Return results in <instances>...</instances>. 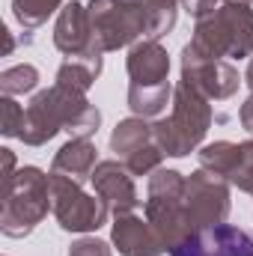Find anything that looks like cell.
<instances>
[{"mask_svg": "<svg viewBox=\"0 0 253 256\" xmlns=\"http://www.w3.org/2000/svg\"><path fill=\"white\" fill-rule=\"evenodd\" d=\"M226 182L236 185L238 191L253 194V137L242 143V149H238V161H236V167H232V173H230Z\"/></svg>", "mask_w": 253, "mask_h": 256, "instance_id": "22", "label": "cell"}, {"mask_svg": "<svg viewBox=\"0 0 253 256\" xmlns=\"http://www.w3.org/2000/svg\"><path fill=\"white\" fill-rule=\"evenodd\" d=\"M110 244L120 250V256H164V244L158 242L155 230L146 218H137L134 212L116 214L110 226Z\"/></svg>", "mask_w": 253, "mask_h": 256, "instance_id": "13", "label": "cell"}, {"mask_svg": "<svg viewBox=\"0 0 253 256\" xmlns=\"http://www.w3.org/2000/svg\"><path fill=\"white\" fill-rule=\"evenodd\" d=\"M146 220L155 230L158 242L167 254H173L190 232L188 214H185V176L179 170L158 167L149 176L146 185Z\"/></svg>", "mask_w": 253, "mask_h": 256, "instance_id": "5", "label": "cell"}, {"mask_svg": "<svg viewBox=\"0 0 253 256\" xmlns=\"http://www.w3.org/2000/svg\"><path fill=\"white\" fill-rule=\"evenodd\" d=\"M179 3H182V0H179Z\"/></svg>", "mask_w": 253, "mask_h": 256, "instance_id": "30", "label": "cell"}, {"mask_svg": "<svg viewBox=\"0 0 253 256\" xmlns=\"http://www.w3.org/2000/svg\"><path fill=\"white\" fill-rule=\"evenodd\" d=\"M230 182L212 170H194L185 176V214L190 230H208L230 218Z\"/></svg>", "mask_w": 253, "mask_h": 256, "instance_id": "8", "label": "cell"}, {"mask_svg": "<svg viewBox=\"0 0 253 256\" xmlns=\"http://www.w3.org/2000/svg\"><path fill=\"white\" fill-rule=\"evenodd\" d=\"M126 68L134 86L167 84V78H170V54L158 39H140L128 51Z\"/></svg>", "mask_w": 253, "mask_h": 256, "instance_id": "14", "label": "cell"}, {"mask_svg": "<svg viewBox=\"0 0 253 256\" xmlns=\"http://www.w3.org/2000/svg\"><path fill=\"white\" fill-rule=\"evenodd\" d=\"M226 3H253V0H226Z\"/></svg>", "mask_w": 253, "mask_h": 256, "instance_id": "29", "label": "cell"}, {"mask_svg": "<svg viewBox=\"0 0 253 256\" xmlns=\"http://www.w3.org/2000/svg\"><path fill=\"white\" fill-rule=\"evenodd\" d=\"M212 120H214V114H212L208 98L200 96L185 80H179L173 90V114L167 120L152 122V134H155L158 146L164 149V155L185 158L202 143V137L212 128Z\"/></svg>", "mask_w": 253, "mask_h": 256, "instance_id": "4", "label": "cell"}, {"mask_svg": "<svg viewBox=\"0 0 253 256\" xmlns=\"http://www.w3.org/2000/svg\"><path fill=\"white\" fill-rule=\"evenodd\" d=\"M220 3H224V0H182V9H185L188 15H194V21H196V18L212 15Z\"/></svg>", "mask_w": 253, "mask_h": 256, "instance_id": "25", "label": "cell"}, {"mask_svg": "<svg viewBox=\"0 0 253 256\" xmlns=\"http://www.w3.org/2000/svg\"><path fill=\"white\" fill-rule=\"evenodd\" d=\"M170 98H173L170 80L167 84H155V86H134V84H128V108L140 120H158L167 110Z\"/></svg>", "mask_w": 253, "mask_h": 256, "instance_id": "18", "label": "cell"}, {"mask_svg": "<svg viewBox=\"0 0 253 256\" xmlns=\"http://www.w3.org/2000/svg\"><path fill=\"white\" fill-rule=\"evenodd\" d=\"M39 86V68L30 63L12 66L6 72H0V92L3 96H24V92H33Z\"/></svg>", "mask_w": 253, "mask_h": 256, "instance_id": "21", "label": "cell"}, {"mask_svg": "<svg viewBox=\"0 0 253 256\" xmlns=\"http://www.w3.org/2000/svg\"><path fill=\"white\" fill-rule=\"evenodd\" d=\"M63 6L66 0H12V15H15V21L21 27L33 30V27H42Z\"/></svg>", "mask_w": 253, "mask_h": 256, "instance_id": "20", "label": "cell"}, {"mask_svg": "<svg viewBox=\"0 0 253 256\" xmlns=\"http://www.w3.org/2000/svg\"><path fill=\"white\" fill-rule=\"evenodd\" d=\"M51 200H54V218L66 232H96L108 224V202L98 194H86L80 182L51 173Z\"/></svg>", "mask_w": 253, "mask_h": 256, "instance_id": "7", "label": "cell"}, {"mask_svg": "<svg viewBox=\"0 0 253 256\" xmlns=\"http://www.w3.org/2000/svg\"><path fill=\"white\" fill-rule=\"evenodd\" d=\"M98 164V149L92 140L86 137H72L68 143H63L51 161V173H60V176H68L74 182H90L92 170Z\"/></svg>", "mask_w": 253, "mask_h": 256, "instance_id": "16", "label": "cell"}, {"mask_svg": "<svg viewBox=\"0 0 253 256\" xmlns=\"http://www.w3.org/2000/svg\"><path fill=\"white\" fill-rule=\"evenodd\" d=\"M238 149H242V143L214 140V143L202 146V149L196 152V158H200V167H202V170H212V173L230 179V173H232V167H236V161H238Z\"/></svg>", "mask_w": 253, "mask_h": 256, "instance_id": "19", "label": "cell"}, {"mask_svg": "<svg viewBox=\"0 0 253 256\" xmlns=\"http://www.w3.org/2000/svg\"><path fill=\"white\" fill-rule=\"evenodd\" d=\"M68 256H114V244H108L96 236H84V238L72 242Z\"/></svg>", "mask_w": 253, "mask_h": 256, "instance_id": "24", "label": "cell"}, {"mask_svg": "<svg viewBox=\"0 0 253 256\" xmlns=\"http://www.w3.org/2000/svg\"><path fill=\"white\" fill-rule=\"evenodd\" d=\"M238 120H242V128L253 137V96H248L244 104L238 108Z\"/></svg>", "mask_w": 253, "mask_h": 256, "instance_id": "26", "label": "cell"}, {"mask_svg": "<svg viewBox=\"0 0 253 256\" xmlns=\"http://www.w3.org/2000/svg\"><path fill=\"white\" fill-rule=\"evenodd\" d=\"M102 57H104V48L92 39V45H90L84 54L66 57V63L57 68V84L86 92V90L96 84V78L102 74Z\"/></svg>", "mask_w": 253, "mask_h": 256, "instance_id": "17", "label": "cell"}, {"mask_svg": "<svg viewBox=\"0 0 253 256\" xmlns=\"http://www.w3.org/2000/svg\"><path fill=\"white\" fill-rule=\"evenodd\" d=\"M0 152H3V185H6V182L18 173V170H15V152H12V149H0Z\"/></svg>", "mask_w": 253, "mask_h": 256, "instance_id": "27", "label": "cell"}, {"mask_svg": "<svg viewBox=\"0 0 253 256\" xmlns=\"http://www.w3.org/2000/svg\"><path fill=\"white\" fill-rule=\"evenodd\" d=\"M90 185L108 202L114 218L116 214H128V212H134L140 206V196H137V188H134V176H131V170L126 164L116 161V158L98 161L92 176H90Z\"/></svg>", "mask_w": 253, "mask_h": 256, "instance_id": "12", "label": "cell"}, {"mask_svg": "<svg viewBox=\"0 0 253 256\" xmlns=\"http://www.w3.org/2000/svg\"><path fill=\"white\" fill-rule=\"evenodd\" d=\"M48 212H54L51 173H45L39 167H21L3 185L0 232L6 238H27L48 218Z\"/></svg>", "mask_w": 253, "mask_h": 256, "instance_id": "2", "label": "cell"}, {"mask_svg": "<svg viewBox=\"0 0 253 256\" xmlns=\"http://www.w3.org/2000/svg\"><path fill=\"white\" fill-rule=\"evenodd\" d=\"M170 256H253V236L232 224H218L190 232Z\"/></svg>", "mask_w": 253, "mask_h": 256, "instance_id": "11", "label": "cell"}, {"mask_svg": "<svg viewBox=\"0 0 253 256\" xmlns=\"http://www.w3.org/2000/svg\"><path fill=\"white\" fill-rule=\"evenodd\" d=\"M98 126H102V110L86 98V92L54 84L30 98L24 110V131L18 140H24L27 146H45L60 131L92 140Z\"/></svg>", "mask_w": 253, "mask_h": 256, "instance_id": "1", "label": "cell"}, {"mask_svg": "<svg viewBox=\"0 0 253 256\" xmlns=\"http://www.w3.org/2000/svg\"><path fill=\"white\" fill-rule=\"evenodd\" d=\"M244 84L250 86V96H253V57H250V63H248V72H244Z\"/></svg>", "mask_w": 253, "mask_h": 256, "instance_id": "28", "label": "cell"}, {"mask_svg": "<svg viewBox=\"0 0 253 256\" xmlns=\"http://www.w3.org/2000/svg\"><path fill=\"white\" fill-rule=\"evenodd\" d=\"M92 39L108 51H120L149 39V9L140 0H90Z\"/></svg>", "mask_w": 253, "mask_h": 256, "instance_id": "6", "label": "cell"}, {"mask_svg": "<svg viewBox=\"0 0 253 256\" xmlns=\"http://www.w3.org/2000/svg\"><path fill=\"white\" fill-rule=\"evenodd\" d=\"M21 131H24V108L12 96H3L0 98V134L21 137Z\"/></svg>", "mask_w": 253, "mask_h": 256, "instance_id": "23", "label": "cell"}, {"mask_svg": "<svg viewBox=\"0 0 253 256\" xmlns=\"http://www.w3.org/2000/svg\"><path fill=\"white\" fill-rule=\"evenodd\" d=\"M110 152H116V158L131 170V176H149L164 161V149L158 146L152 126L140 116H128L116 122L110 134Z\"/></svg>", "mask_w": 253, "mask_h": 256, "instance_id": "9", "label": "cell"}, {"mask_svg": "<svg viewBox=\"0 0 253 256\" xmlns=\"http://www.w3.org/2000/svg\"><path fill=\"white\" fill-rule=\"evenodd\" d=\"M206 57L244 60L253 57V9L250 3H220L212 15L196 18L188 42Z\"/></svg>", "mask_w": 253, "mask_h": 256, "instance_id": "3", "label": "cell"}, {"mask_svg": "<svg viewBox=\"0 0 253 256\" xmlns=\"http://www.w3.org/2000/svg\"><path fill=\"white\" fill-rule=\"evenodd\" d=\"M92 45V24H90V9L78 0L66 3L57 15V24H54V48L66 54V57H74V54H84L86 48Z\"/></svg>", "mask_w": 253, "mask_h": 256, "instance_id": "15", "label": "cell"}, {"mask_svg": "<svg viewBox=\"0 0 253 256\" xmlns=\"http://www.w3.org/2000/svg\"><path fill=\"white\" fill-rule=\"evenodd\" d=\"M182 80L194 86L208 102H226L238 92V68L226 60H214L200 54L196 48H182Z\"/></svg>", "mask_w": 253, "mask_h": 256, "instance_id": "10", "label": "cell"}]
</instances>
